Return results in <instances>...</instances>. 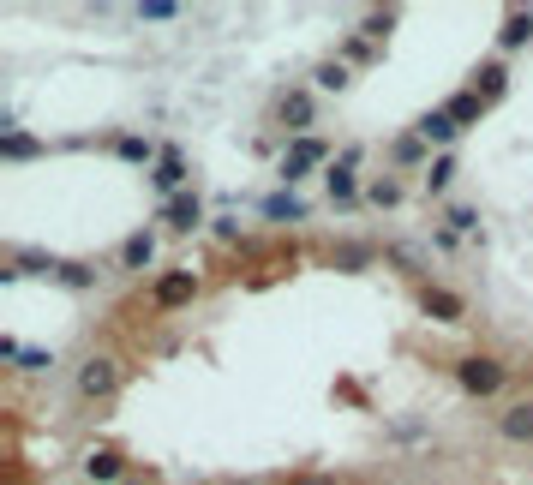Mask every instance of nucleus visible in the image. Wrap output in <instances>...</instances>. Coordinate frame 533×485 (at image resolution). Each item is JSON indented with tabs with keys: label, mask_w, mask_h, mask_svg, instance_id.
<instances>
[{
	"label": "nucleus",
	"mask_w": 533,
	"mask_h": 485,
	"mask_svg": "<svg viewBox=\"0 0 533 485\" xmlns=\"http://www.w3.org/2000/svg\"><path fill=\"white\" fill-rule=\"evenodd\" d=\"M330 162H336V156H330L324 138H294V144L282 150V162H276V180H282V186H300L312 168H330Z\"/></svg>",
	"instance_id": "obj_1"
},
{
	"label": "nucleus",
	"mask_w": 533,
	"mask_h": 485,
	"mask_svg": "<svg viewBox=\"0 0 533 485\" xmlns=\"http://www.w3.org/2000/svg\"><path fill=\"white\" fill-rule=\"evenodd\" d=\"M456 384L468 390V396H498L504 384H510V366L504 360H492V354H468V360H456Z\"/></svg>",
	"instance_id": "obj_2"
},
{
	"label": "nucleus",
	"mask_w": 533,
	"mask_h": 485,
	"mask_svg": "<svg viewBox=\"0 0 533 485\" xmlns=\"http://www.w3.org/2000/svg\"><path fill=\"white\" fill-rule=\"evenodd\" d=\"M186 180H192L186 150H180V144H162V162L150 168V186L162 192V204H168V198H180V192H186Z\"/></svg>",
	"instance_id": "obj_3"
},
{
	"label": "nucleus",
	"mask_w": 533,
	"mask_h": 485,
	"mask_svg": "<svg viewBox=\"0 0 533 485\" xmlns=\"http://www.w3.org/2000/svg\"><path fill=\"white\" fill-rule=\"evenodd\" d=\"M114 384H120V366H114V360L90 354V360L78 366V396H84V402H108V396H114Z\"/></svg>",
	"instance_id": "obj_4"
},
{
	"label": "nucleus",
	"mask_w": 533,
	"mask_h": 485,
	"mask_svg": "<svg viewBox=\"0 0 533 485\" xmlns=\"http://www.w3.org/2000/svg\"><path fill=\"white\" fill-rule=\"evenodd\" d=\"M156 216H162V222H168L174 234H198V228L210 222V216H204V198H198V192H180V198H168V204H162Z\"/></svg>",
	"instance_id": "obj_5"
},
{
	"label": "nucleus",
	"mask_w": 533,
	"mask_h": 485,
	"mask_svg": "<svg viewBox=\"0 0 533 485\" xmlns=\"http://www.w3.org/2000/svg\"><path fill=\"white\" fill-rule=\"evenodd\" d=\"M186 300H198V276H192V270H168V276H156V288H150V306L174 312V306H186Z\"/></svg>",
	"instance_id": "obj_6"
},
{
	"label": "nucleus",
	"mask_w": 533,
	"mask_h": 485,
	"mask_svg": "<svg viewBox=\"0 0 533 485\" xmlns=\"http://www.w3.org/2000/svg\"><path fill=\"white\" fill-rule=\"evenodd\" d=\"M276 114H282V126H288L294 138H312V114H318V102H312V90H288V96L276 102Z\"/></svg>",
	"instance_id": "obj_7"
},
{
	"label": "nucleus",
	"mask_w": 533,
	"mask_h": 485,
	"mask_svg": "<svg viewBox=\"0 0 533 485\" xmlns=\"http://www.w3.org/2000/svg\"><path fill=\"white\" fill-rule=\"evenodd\" d=\"M420 312L438 318V324H468V300L450 294V288H420Z\"/></svg>",
	"instance_id": "obj_8"
},
{
	"label": "nucleus",
	"mask_w": 533,
	"mask_h": 485,
	"mask_svg": "<svg viewBox=\"0 0 533 485\" xmlns=\"http://www.w3.org/2000/svg\"><path fill=\"white\" fill-rule=\"evenodd\" d=\"M78 468H84V480H90V485H126V456H120V450H108V444H102V450H90Z\"/></svg>",
	"instance_id": "obj_9"
},
{
	"label": "nucleus",
	"mask_w": 533,
	"mask_h": 485,
	"mask_svg": "<svg viewBox=\"0 0 533 485\" xmlns=\"http://www.w3.org/2000/svg\"><path fill=\"white\" fill-rule=\"evenodd\" d=\"M258 210H264V222H306V216H312V210H306V198H300L294 186H276Z\"/></svg>",
	"instance_id": "obj_10"
},
{
	"label": "nucleus",
	"mask_w": 533,
	"mask_h": 485,
	"mask_svg": "<svg viewBox=\"0 0 533 485\" xmlns=\"http://www.w3.org/2000/svg\"><path fill=\"white\" fill-rule=\"evenodd\" d=\"M468 90H474V96L492 108V102L510 90V66H504V60H486V66H474V84H468Z\"/></svg>",
	"instance_id": "obj_11"
},
{
	"label": "nucleus",
	"mask_w": 533,
	"mask_h": 485,
	"mask_svg": "<svg viewBox=\"0 0 533 485\" xmlns=\"http://www.w3.org/2000/svg\"><path fill=\"white\" fill-rule=\"evenodd\" d=\"M414 132H420V138H426V144H438V150H450V144H456V138H462V126H456V120H450V114H444V108H426V114H420V120H414Z\"/></svg>",
	"instance_id": "obj_12"
},
{
	"label": "nucleus",
	"mask_w": 533,
	"mask_h": 485,
	"mask_svg": "<svg viewBox=\"0 0 533 485\" xmlns=\"http://www.w3.org/2000/svg\"><path fill=\"white\" fill-rule=\"evenodd\" d=\"M150 264H156V234H150V228L126 234V240H120V270H150Z\"/></svg>",
	"instance_id": "obj_13"
},
{
	"label": "nucleus",
	"mask_w": 533,
	"mask_h": 485,
	"mask_svg": "<svg viewBox=\"0 0 533 485\" xmlns=\"http://www.w3.org/2000/svg\"><path fill=\"white\" fill-rule=\"evenodd\" d=\"M420 186H426V198H444V192H450V186H456V150H438V156H432V168H426V180H420Z\"/></svg>",
	"instance_id": "obj_14"
},
{
	"label": "nucleus",
	"mask_w": 533,
	"mask_h": 485,
	"mask_svg": "<svg viewBox=\"0 0 533 485\" xmlns=\"http://www.w3.org/2000/svg\"><path fill=\"white\" fill-rule=\"evenodd\" d=\"M324 192H330V204H354V198H360V174L342 168V162H330V168H324Z\"/></svg>",
	"instance_id": "obj_15"
},
{
	"label": "nucleus",
	"mask_w": 533,
	"mask_h": 485,
	"mask_svg": "<svg viewBox=\"0 0 533 485\" xmlns=\"http://www.w3.org/2000/svg\"><path fill=\"white\" fill-rule=\"evenodd\" d=\"M390 156H396V168H420V174L432 168V144H426L420 132H408V138H396V150H390Z\"/></svg>",
	"instance_id": "obj_16"
},
{
	"label": "nucleus",
	"mask_w": 533,
	"mask_h": 485,
	"mask_svg": "<svg viewBox=\"0 0 533 485\" xmlns=\"http://www.w3.org/2000/svg\"><path fill=\"white\" fill-rule=\"evenodd\" d=\"M498 432H504L510 444H533V402H516V408H504Z\"/></svg>",
	"instance_id": "obj_17"
},
{
	"label": "nucleus",
	"mask_w": 533,
	"mask_h": 485,
	"mask_svg": "<svg viewBox=\"0 0 533 485\" xmlns=\"http://www.w3.org/2000/svg\"><path fill=\"white\" fill-rule=\"evenodd\" d=\"M444 114H450V120H456V126L468 132V126H480V114H486V102H480L474 90H456V96L444 102Z\"/></svg>",
	"instance_id": "obj_18"
},
{
	"label": "nucleus",
	"mask_w": 533,
	"mask_h": 485,
	"mask_svg": "<svg viewBox=\"0 0 533 485\" xmlns=\"http://www.w3.org/2000/svg\"><path fill=\"white\" fill-rule=\"evenodd\" d=\"M114 156L120 162H162V144H150V138H138V132H126V138H114Z\"/></svg>",
	"instance_id": "obj_19"
},
{
	"label": "nucleus",
	"mask_w": 533,
	"mask_h": 485,
	"mask_svg": "<svg viewBox=\"0 0 533 485\" xmlns=\"http://www.w3.org/2000/svg\"><path fill=\"white\" fill-rule=\"evenodd\" d=\"M533 36V12L528 6H516V12H504V30H498V48H522Z\"/></svg>",
	"instance_id": "obj_20"
},
{
	"label": "nucleus",
	"mask_w": 533,
	"mask_h": 485,
	"mask_svg": "<svg viewBox=\"0 0 533 485\" xmlns=\"http://www.w3.org/2000/svg\"><path fill=\"white\" fill-rule=\"evenodd\" d=\"M312 84H318V90H336V96H342V90L354 84V78H348V60H342V54H336V60H318Z\"/></svg>",
	"instance_id": "obj_21"
},
{
	"label": "nucleus",
	"mask_w": 533,
	"mask_h": 485,
	"mask_svg": "<svg viewBox=\"0 0 533 485\" xmlns=\"http://www.w3.org/2000/svg\"><path fill=\"white\" fill-rule=\"evenodd\" d=\"M0 156H6V162H30V156H42V138H30V132H0Z\"/></svg>",
	"instance_id": "obj_22"
},
{
	"label": "nucleus",
	"mask_w": 533,
	"mask_h": 485,
	"mask_svg": "<svg viewBox=\"0 0 533 485\" xmlns=\"http://www.w3.org/2000/svg\"><path fill=\"white\" fill-rule=\"evenodd\" d=\"M366 204L396 210V204H402V180H390V174H384V180H372V186H366Z\"/></svg>",
	"instance_id": "obj_23"
},
{
	"label": "nucleus",
	"mask_w": 533,
	"mask_h": 485,
	"mask_svg": "<svg viewBox=\"0 0 533 485\" xmlns=\"http://www.w3.org/2000/svg\"><path fill=\"white\" fill-rule=\"evenodd\" d=\"M444 228L450 234H474L480 228V210L474 204H444Z\"/></svg>",
	"instance_id": "obj_24"
},
{
	"label": "nucleus",
	"mask_w": 533,
	"mask_h": 485,
	"mask_svg": "<svg viewBox=\"0 0 533 485\" xmlns=\"http://www.w3.org/2000/svg\"><path fill=\"white\" fill-rule=\"evenodd\" d=\"M138 18H144V24H168V18H180V6H174V0H144Z\"/></svg>",
	"instance_id": "obj_25"
},
{
	"label": "nucleus",
	"mask_w": 533,
	"mask_h": 485,
	"mask_svg": "<svg viewBox=\"0 0 533 485\" xmlns=\"http://www.w3.org/2000/svg\"><path fill=\"white\" fill-rule=\"evenodd\" d=\"M396 30V12H366V24H360V36H372V42H384Z\"/></svg>",
	"instance_id": "obj_26"
},
{
	"label": "nucleus",
	"mask_w": 533,
	"mask_h": 485,
	"mask_svg": "<svg viewBox=\"0 0 533 485\" xmlns=\"http://www.w3.org/2000/svg\"><path fill=\"white\" fill-rule=\"evenodd\" d=\"M342 60H360V66H366V60H378V42H372V36H348V42H342Z\"/></svg>",
	"instance_id": "obj_27"
},
{
	"label": "nucleus",
	"mask_w": 533,
	"mask_h": 485,
	"mask_svg": "<svg viewBox=\"0 0 533 485\" xmlns=\"http://www.w3.org/2000/svg\"><path fill=\"white\" fill-rule=\"evenodd\" d=\"M54 282H66V288H78V294H84V288H96V270H84V264H60V276H54Z\"/></svg>",
	"instance_id": "obj_28"
},
{
	"label": "nucleus",
	"mask_w": 533,
	"mask_h": 485,
	"mask_svg": "<svg viewBox=\"0 0 533 485\" xmlns=\"http://www.w3.org/2000/svg\"><path fill=\"white\" fill-rule=\"evenodd\" d=\"M48 366H54V354H48V348H24V354H18V372H30V378H42Z\"/></svg>",
	"instance_id": "obj_29"
},
{
	"label": "nucleus",
	"mask_w": 533,
	"mask_h": 485,
	"mask_svg": "<svg viewBox=\"0 0 533 485\" xmlns=\"http://www.w3.org/2000/svg\"><path fill=\"white\" fill-rule=\"evenodd\" d=\"M366 258H372L366 246H342V252H336V264H366Z\"/></svg>",
	"instance_id": "obj_30"
},
{
	"label": "nucleus",
	"mask_w": 533,
	"mask_h": 485,
	"mask_svg": "<svg viewBox=\"0 0 533 485\" xmlns=\"http://www.w3.org/2000/svg\"><path fill=\"white\" fill-rule=\"evenodd\" d=\"M126 485H144V480H126Z\"/></svg>",
	"instance_id": "obj_31"
}]
</instances>
